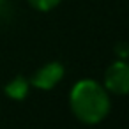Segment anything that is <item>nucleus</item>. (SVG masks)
<instances>
[{
	"label": "nucleus",
	"mask_w": 129,
	"mask_h": 129,
	"mask_svg": "<svg viewBox=\"0 0 129 129\" xmlns=\"http://www.w3.org/2000/svg\"><path fill=\"white\" fill-rule=\"evenodd\" d=\"M69 108L81 124L95 125L111 110L110 94L95 80H80L69 92Z\"/></svg>",
	"instance_id": "nucleus-1"
},
{
	"label": "nucleus",
	"mask_w": 129,
	"mask_h": 129,
	"mask_svg": "<svg viewBox=\"0 0 129 129\" xmlns=\"http://www.w3.org/2000/svg\"><path fill=\"white\" fill-rule=\"evenodd\" d=\"M103 87L108 90V94L127 95L129 94V62L125 60L111 62L104 71Z\"/></svg>",
	"instance_id": "nucleus-2"
},
{
	"label": "nucleus",
	"mask_w": 129,
	"mask_h": 129,
	"mask_svg": "<svg viewBox=\"0 0 129 129\" xmlns=\"http://www.w3.org/2000/svg\"><path fill=\"white\" fill-rule=\"evenodd\" d=\"M64 73H66V69H64V66L60 62H57V60L48 62V64L41 66L32 74L30 85L36 87V88H39V90H51V88H55L62 81Z\"/></svg>",
	"instance_id": "nucleus-3"
},
{
	"label": "nucleus",
	"mask_w": 129,
	"mask_h": 129,
	"mask_svg": "<svg viewBox=\"0 0 129 129\" xmlns=\"http://www.w3.org/2000/svg\"><path fill=\"white\" fill-rule=\"evenodd\" d=\"M28 90H30V80H27L23 74L14 76L11 81L4 85V94L13 101H23L28 95Z\"/></svg>",
	"instance_id": "nucleus-4"
},
{
	"label": "nucleus",
	"mask_w": 129,
	"mask_h": 129,
	"mask_svg": "<svg viewBox=\"0 0 129 129\" xmlns=\"http://www.w3.org/2000/svg\"><path fill=\"white\" fill-rule=\"evenodd\" d=\"M28 6L39 13H48V11H53L62 0H27Z\"/></svg>",
	"instance_id": "nucleus-5"
},
{
	"label": "nucleus",
	"mask_w": 129,
	"mask_h": 129,
	"mask_svg": "<svg viewBox=\"0 0 129 129\" xmlns=\"http://www.w3.org/2000/svg\"><path fill=\"white\" fill-rule=\"evenodd\" d=\"M2 4H4V0H0V6H2Z\"/></svg>",
	"instance_id": "nucleus-6"
}]
</instances>
